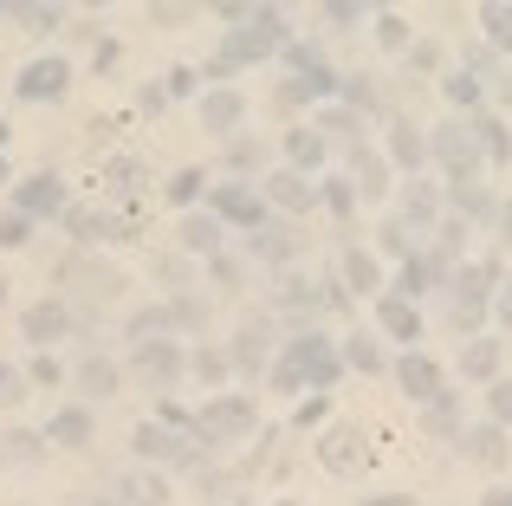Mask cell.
Listing matches in <instances>:
<instances>
[{
  "mask_svg": "<svg viewBox=\"0 0 512 506\" xmlns=\"http://www.w3.org/2000/svg\"><path fill=\"white\" fill-rule=\"evenodd\" d=\"M46 442H59V448H85V442H91V409H59V416L46 422Z\"/></svg>",
  "mask_w": 512,
  "mask_h": 506,
  "instance_id": "obj_21",
  "label": "cell"
},
{
  "mask_svg": "<svg viewBox=\"0 0 512 506\" xmlns=\"http://www.w3.org/2000/svg\"><path fill=\"white\" fill-rule=\"evenodd\" d=\"M78 390L98 403V396H117V364H104V357H85L78 364Z\"/></svg>",
  "mask_w": 512,
  "mask_h": 506,
  "instance_id": "obj_27",
  "label": "cell"
},
{
  "mask_svg": "<svg viewBox=\"0 0 512 506\" xmlns=\"http://www.w3.org/2000/svg\"><path fill=\"white\" fill-rule=\"evenodd\" d=\"M195 377L201 383H221L227 377V351H195Z\"/></svg>",
  "mask_w": 512,
  "mask_h": 506,
  "instance_id": "obj_39",
  "label": "cell"
},
{
  "mask_svg": "<svg viewBox=\"0 0 512 506\" xmlns=\"http://www.w3.org/2000/svg\"><path fill=\"white\" fill-rule=\"evenodd\" d=\"M454 208H461V215H493V195L480 189V182H454Z\"/></svg>",
  "mask_w": 512,
  "mask_h": 506,
  "instance_id": "obj_35",
  "label": "cell"
},
{
  "mask_svg": "<svg viewBox=\"0 0 512 506\" xmlns=\"http://www.w3.org/2000/svg\"><path fill=\"white\" fill-rule=\"evenodd\" d=\"M266 351H273V325H266V318H247V325H240V338H234V357H227V364L253 377V370L266 364Z\"/></svg>",
  "mask_w": 512,
  "mask_h": 506,
  "instance_id": "obj_14",
  "label": "cell"
},
{
  "mask_svg": "<svg viewBox=\"0 0 512 506\" xmlns=\"http://www.w3.org/2000/svg\"><path fill=\"white\" fill-rule=\"evenodd\" d=\"M350 189H357L363 202H383L389 195V163L376 150H363V143H357V156H350Z\"/></svg>",
  "mask_w": 512,
  "mask_h": 506,
  "instance_id": "obj_13",
  "label": "cell"
},
{
  "mask_svg": "<svg viewBox=\"0 0 512 506\" xmlns=\"http://www.w3.org/2000/svg\"><path fill=\"white\" fill-rule=\"evenodd\" d=\"M428 279H435V266L409 253V260H402V273H396V299H409V305H415V299L428 292Z\"/></svg>",
  "mask_w": 512,
  "mask_h": 506,
  "instance_id": "obj_30",
  "label": "cell"
},
{
  "mask_svg": "<svg viewBox=\"0 0 512 506\" xmlns=\"http://www.w3.org/2000/svg\"><path fill=\"white\" fill-rule=\"evenodd\" d=\"M376 46L409 52V20H402V13H383V20H376Z\"/></svg>",
  "mask_w": 512,
  "mask_h": 506,
  "instance_id": "obj_34",
  "label": "cell"
},
{
  "mask_svg": "<svg viewBox=\"0 0 512 506\" xmlns=\"http://www.w3.org/2000/svg\"><path fill=\"white\" fill-rule=\"evenodd\" d=\"M318 461H325L331 474H363V461H370V448H363V429H350V422H338V429L318 435Z\"/></svg>",
  "mask_w": 512,
  "mask_h": 506,
  "instance_id": "obj_6",
  "label": "cell"
},
{
  "mask_svg": "<svg viewBox=\"0 0 512 506\" xmlns=\"http://www.w3.org/2000/svg\"><path fill=\"white\" fill-rule=\"evenodd\" d=\"M318 202H325L331 215H350V208H357V189H350V176H331L325 189H318Z\"/></svg>",
  "mask_w": 512,
  "mask_h": 506,
  "instance_id": "obj_33",
  "label": "cell"
},
{
  "mask_svg": "<svg viewBox=\"0 0 512 506\" xmlns=\"http://www.w3.org/2000/svg\"><path fill=\"white\" fill-rule=\"evenodd\" d=\"M33 241V221L20 215V208H13V215H0V247H26Z\"/></svg>",
  "mask_w": 512,
  "mask_h": 506,
  "instance_id": "obj_36",
  "label": "cell"
},
{
  "mask_svg": "<svg viewBox=\"0 0 512 506\" xmlns=\"http://www.w3.org/2000/svg\"><path fill=\"white\" fill-rule=\"evenodd\" d=\"M389 163H396V169H409V176L428 163V137L409 124V117H396V124H389Z\"/></svg>",
  "mask_w": 512,
  "mask_h": 506,
  "instance_id": "obj_16",
  "label": "cell"
},
{
  "mask_svg": "<svg viewBox=\"0 0 512 506\" xmlns=\"http://www.w3.org/2000/svg\"><path fill=\"white\" fill-rule=\"evenodd\" d=\"M13 13L26 20V33H52V26L65 20V7H13Z\"/></svg>",
  "mask_w": 512,
  "mask_h": 506,
  "instance_id": "obj_37",
  "label": "cell"
},
{
  "mask_svg": "<svg viewBox=\"0 0 512 506\" xmlns=\"http://www.w3.org/2000/svg\"><path fill=\"white\" fill-rule=\"evenodd\" d=\"M461 442H467V455H474L480 468H506V455H512V448H506V429H500V422H480V429H467Z\"/></svg>",
  "mask_w": 512,
  "mask_h": 506,
  "instance_id": "obj_19",
  "label": "cell"
},
{
  "mask_svg": "<svg viewBox=\"0 0 512 506\" xmlns=\"http://www.w3.org/2000/svg\"><path fill=\"white\" fill-rule=\"evenodd\" d=\"M448 98H454V104H467V111H474V104H480V78L454 72V78H448Z\"/></svg>",
  "mask_w": 512,
  "mask_h": 506,
  "instance_id": "obj_40",
  "label": "cell"
},
{
  "mask_svg": "<svg viewBox=\"0 0 512 506\" xmlns=\"http://www.w3.org/2000/svg\"><path fill=\"white\" fill-rule=\"evenodd\" d=\"M461 370H467L474 383H493V377H500V338H474V344L461 351Z\"/></svg>",
  "mask_w": 512,
  "mask_h": 506,
  "instance_id": "obj_22",
  "label": "cell"
},
{
  "mask_svg": "<svg viewBox=\"0 0 512 506\" xmlns=\"http://www.w3.org/2000/svg\"><path fill=\"white\" fill-rule=\"evenodd\" d=\"M117 494H124L130 506H163L169 500V481H163V474H124Z\"/></svg>",
  "mask_w": 512,
  "mask_h": 506,
  "instance_id": "obj_26",
  "label": "cell"
},
{
  "mask_svg": "<svg viewBox=\"0 0 512 506\" xmlns=\"http://www.w3.org/2000/svg\"><path fill=\"white\" fill-rule=\"evenodd\" d=\"M396 383H402V396H415V403H441V396H448V390H441V364L422 357V351H409L396 364Z\"/></svg>",
  "mask_w": 512,
  "mask_h": 506,
  "instance_id": "obj_8",
  "label": "cell"
},
{
  "mask_svg": "<svg viewBox=\"0 0 512 506\" xmlns=\"http://www.w3.org/2000/svg\"><path fill=\"white\" fill-rule=\"evenodd\" d=\"M20 325H26V338H33V344H52V338H65V325H72V312H65L59 299H39L33 312L20 318Z\"/></svg>",
  "mask_w": 512,
  "mask_h": 506,
  "instance_id": "obj_20",
  "label": "cell"
},
{
  "mask_svg": "<svg viewBox=\"0 0 512 506\" xmlns=\"http://www.w3.org/2000/svg\"><path fill=\"white\" fill-rule=\"evenodd\" d=\"M435 59H441L435 46H409V72H435Z\"/></svg>",
  "mask_w": 512,
  "mask_h": 506,
  "instance_id": "obj_45",
  "label": "cell"
},
{
  "mask_svg": "<svg viewBox=\"0 0 512 506\" xmlns=\"http://www.w3.org/2000/svg\"><path fill=\"white\" fill-rule=\"evenodd\" d=\"M331 416V396H312V403H299V429H312V422Z\"/></svg>",
  "mask_w": 512,
  "mask_h": 506,
  "instance_id": "obj_43",
  "label": "cell"
},
{
  "mask_svg": "<svg viewBox=\"0 0 512 506\" xmlns=\"http://www.w3.org/2000/svg\"><path fill=\"white\" fill-rule=\"evenodd\" d=\"M59 377H65V370L52 364V357H39V364H33V383H59Z\"/></svg>",
  "mask_w": 512,
  "mask_h": 506,
  "instance_id": "obj_48",
  "label": "cell"
},
{
  "mask_svg": "<svg viewBox=\"0 0 512 506\" xmlns=\"http://www.w3.org/2000/svg\"><path fill=\"white\" fill-rule=\"evenodd\" d=\"M493 312H500V325H506V331H512V286H506V292H500V299H493Z\"/></svg>",
  "mask_w": 512,
  "mask_h": 506,
  "instance_id": "obj_50",
  "label": "cell"
},
{
  "mask_svg": "<svg viewBox=\"0 0 512 506\" xmlns=\"http://www.w3.org/2000/svg\"><path fill=\"white\" fill-rule=\"evenodd\" d=\"M137 176H143L137 163H111V189H137Z\"/></svg>",
  "mask_w": 512,
  "mask_h": 506,
  "instance_id": "obj_46",
  "label": "cell"
},
{
  "mask_svg": "<svg viewBox=\"0 0 512 506\" xmlns=\"http://www.w3.org/2000/svg\"><path fill=\"white\" fill-rule=\"evenodd\" d=\"M201 124H208L214 137L240 130V124H247V98H240V91H221V85H214L208 98H201Z\"/></svg>",
  "mask_w": 512,
  "mask_h": 506,
  "instance_id": "obj_12",
  "label": "cell"
},
{
  "mask_svg": "<svg viewBox=\"0 0 512 506\" xmlns=\"http://www.w3.org/2000/svg\"><path fill=\"white\" fill-rule=\"evenodd\" d=\"M279 46H286V20H279V7H253L247 26H234V33H227L221 59L227 65H247V59H266V52H279Z\"/></svg>",
  "mask_w": 512,
  "mask_h": 506,
  "instance_id": "obj_3",
  "label": "cell"
},
{
  "mask_svg": "<svg viewBox=\"0 0 512 506\" xmlns=\"http://www.w3.org/2000/svg\"><path fill=\"white\" fill-rule=\"evenodd\" d=\"M260 429V403L253 396H208L195 416V435L201 442H240V435Z\"/></svg>",
  "mask_w": 512,
  "mask_h": 506,
  "instance_id": "obj_2",
  "label": "cell"
},
{
  "mask_svg": "<svg viewBox=\"0 0 512 506\" xmlns=\"http://www.w3.org/2000/svg\"><path fill=\"white\" fill-rule=\"evenodd\" d=\"M266 202L273 208H286V215H305V208L318 202V189H312V176H299V169H273V176H266Z\"/></svg>",
  "mask_w": 512,
  "mask_h": 506,
  "instance_id": "obj_9",
  "label": "cell"
},
{
  "mask_svg": "<svg viewBox=\"0 0 512 506\" xmlns=\"http://www.w3.org/2000/svg\"><path fill=\"white\" fill-rule=\"evenodd\" d=\"M208 215L214 221H240V228H260L266 221V195L247 189V182H214L208 189Z\"/></svg>",
  "mask_w": 512,
  "mask_h": 506,
  "instance_id": "obj_5",
  "label": "cell"
},
{
  "mask_svg": "<svg viewBox=\"0 0 512 506\" xmlns=\"http://www.w3.org/2000/svg\"><path fill=\"white\" fill-rule=\"evenodd\" d=\"M0 182H7V156H0Z\"/></svg>",
  "mask_w": 512,
  "mask_h": 506,
  "instance_id": "obj_53",
  "label": "cell"
},
{
  "mask_svg": "<svg viewBox=\"0 0 512 506\" xmlns=\"http://www.w3.org/2000/svg\"><path fill=\"white\" fill-rule=\"evenodd\" d=\"M344 104H376V85H370V78H350V85H344Z\"/></svg>",
  "mask_w": 512,
  "mask_h": 506,
  "instance_id": "obj_44",
  "label": "cell"
},
{
  "mask_svg": "<svg viewBox=\"0 0 512 506\" xmlns=\"http://www.w3.org/2000/svg\"><path fill=\"white\" fill-rule=\"evenodd\" d=\"M435 189H428V182H409V195H402V221H415V228H428V221H435Z\"/></svg>",
  "mask_w": 512,
  "mask_h": 506,
  "instance_id": "obj_31",
  "label": "cell"
},
{
  "mask_svg": "<svg viewBox=\"0 0 512 506\" xmlns=\"http://www.w3.org/2000/svg\"><path fill=\"white\" fill-rule=\"evenodd\" d=\"M182 364H188V357H182V344H175V338H163V344H137V377L150 383V390H169V383L182 377Z\"/></svg>",
  "mask_w": 512,
  "mask_h": 506,
  "instance_id": "obj_7",
  "label": "cell"
},
{
  "mask_svg": "<svg viewBox=\"0 0 512 506\" xmlns=\"http://www.w3.org/2000/svg\"><path fill=\"white\" fill-rule=\"evenodd\" d=\"M253 260H273V266L299 260V228L292 221H260L253 228Z\"/></svg>",
  "mask_w": 512,
  "mask_h": 506,
  "instance_id": "obj_11",
  "label": "cell"
},
{
  "mask_svg": "<svg viewBox=\"0 0 512 506\" xmlns=\"http://www.w3.org/2000/svg\"><path fill=\"white\" fill-rule=\"evenodd\" d=\"M493 422H500V429H512V383H493Z\"/></svg>",
  "mask_w": 512,
  "mask_h": 506,
  "instance_id": "obj_42",
  "label": "cell"
},
{
  "mask_svg": "<svg viewBox=\"0 0 512 506\" xmlns=\"http://www.w3.org/2000/svg\"><path fill=\"white\" fill-rule=\"evenodd\" d=\"M65 208V189H59V176H26L20 182V215L33 221V215H59Z\"/></svg>",
  "mask_w": 512,
  "mask_h": 506,
  "instance_id": "obj_18",
  "label": "cell"
},
{
  "mask_svg": "<svg viewBox=\"0 0 512 506\" xmlns=\"http://www.w3.org/2000/svg\"><path fill=\"white\" fill-rule=\"evenodd\" d=\"M500 228H506V247H512V208H500Z\"/></svg>",
  "mask_w": 512,
  "mask_h": 506,
  "instance_id": "obj_51",
  "label": "cell"
},
{
  "mask_svg": "<svg viewBox=\"0 0 512 506\" xmlns=\"http://www.w3.org/2000/svg\"><path fill=\"white\" fill-rule=\"evenodd\" d=\"M318 163H325V137H318V130H292L286 137V169L305 176V169H318Z\"/></svg>",
  "mask_w": 512,
  "mask_h": 506,
  "instance_id": "obj_24",
  "label": "cell"
},
{
  "mask_svg": "<svg viewBox=\"0 0 512 506\" xmlns=\"http://www.w3.org/2000/svg\"><path fill=\"white\" fill-rule=\"evenodd\" d=\"M13 396H20V377H13V370L0 364V403H13Z\"/></svg>",
  "mask_w": 512,
  "mask_h": 506,
  "instance_id": "obj_49",
  "label": "cell"
},
{
  "mask_svg": "<svg viewBox=\"0 0 512 506\" xmlns=\"http://www.w3.org/2000/svg\"><path fill=\"white\" fill-rule=\"evenodd\" d=\"M318 124H325L331 137H344V143H357V137H363V130H357V117H350V111H325Z\"/></svg>",
  "mask_w": 512,
  "mask_h": 506,
  "instance_id": "obj_41",
  "label": "cell"
},
{
  "mask_svg": "<svg viewBox=\"0 0 512 506\" xmlns=\"http://www.w3.org/2000/svg\"><path fill=\"white\" fill-rule=\"evenodd\" d=\"M376 325H383L389 338H402V344L422 338V312H415L409 299H396V292H389V299H376Z\"/></svg>",
  "mask_w": 512,
  "mask_h": 506,
  "instance_id": "obj_17",
  "label": "cell"
},
{
  "mask_svg": "<svg viewBox=\"0 0 512 506\" xmlns=\"http://www.w3.org/2000/svg\"><path fill=\"white\" fill-rule=\"evenodd\" d=\"M163 91H169V98H182V91H195V72H188V65H175V72H169V85H163Z\"/></svg>",
  "mask_w": 512,
  "mask_h": 506,
  "instance_id": "obj_47",
  "label": "cell"
},
{
  "mask_svg": "<svg viewBox=\"0 0 512 506\" xmlns=\"http://www.w3.org/2000/svg\"><path fill=\"white\" fill-rule=\"evenodd\" d=\"M428 156H441V169H448L454 182H480V137H474V124H435Z\"/></svg>",
  "mask_w": 512,
  "mask_h": 506,
  "instance_id": "obj_4",
  "label": "cell"
},
{
  "mask_svg": "<svg viewBox=\"0 0 512 506\" xmlns=\"http://www.w3.org/2000/svg\"><path fill=\"white\" fill-rule=\"evenodd\" d=\"M169 331H175V312H169V305H150V312L130 318V338H137V344H163Z\"/></svg>",
  "mask_w": 512,
  "mask_h": 506,
  "instance_id": "obj_28",
  "label": "cell"
},
{
  "mask_svg": "<svg viewBox=\"0 0 512 506\" xmlns=\"http://www.w3.org/2000/svg\"><path fill=\"white\" fill-rule=\"evenodd\" d=\"M65 85H72V65H65V59H33V65H26V72H20V98H65Z\"/></svg>",
  "mask_w": 512,
  "mask_h": 506,
  "instance_id": "obj_10",
  "label": "cell"
},
{
  "mask_svg": "<svg viewBox=\"0 0 512 506\" xmlns=\"http://www.w3.org/2000/svg\"><path fill=\"white\" fill-rule=\"evenodd\" d=\"M201 189H208V176H201V169H175L169 176V202H201Z\"/></svg>",
  "mask_w": 512,
  "mask_h": 506,
  "instance_id": "obj_32",
  "label": "cell"
},
{
  "mask_svg": "<svg viewBox=\"0 0 512 506\" xmlns=\"http://www.w3.org/2000/svg\"><path fill=\"white\" fill-rule=\"evenodd\" d=\"M344 286L350 292H376V286H383V266H376L363 247H344Z\"/></svg>",
  "mask_w": 512,
  "mask_h": 506,
  "instance_id": "obj_25",
  "label": "cell"
},
{
  "mask_svg": "<svg viewBox=\"0 0 512 506\" xmlns=\"http://www.w3.org/2000/svg\"><path fill=\"white\" fill-rule=\"evenodd\" d=\"M487 506H512V494H487Z\"/></svg>",
  "mask_w": 512,
  "mask_h": 506,
  "instance_id": "obj_52",
  "label": "cell"
},
{
  "mask_svg": "<svg viewBox=\"0 0 512 506\" xmlns=\"http://www.w3.org/2000/svg\"><path fill=\"white\" fill-rule=\"evenodd\" d=\"M130 448H137L143 461H188V442H175L163 422H137V429H130Z\"/></svg>",
  "mask_w": 512,
  "mask_h": 506,
  "instance_id": "obj_15",
  "label": "cell"
},
{
  "mask_svg": "<svg viewBox=\"0 0 512 506\" xmlns=\"http://www.w3.org/2000/svg\"><path fill=\"white\" fill-rule=\"evenodd\" d=\"M0 299H7V279H0Z\"/></svg>",
  "mask_w": 512,
  "mask_h": 506,
  "instance_id": "obj_54",
  "label": "cell"
},
{
  "mask_svg": "<svg viewBox=\"0 0 512 506\" xmlns=\"http://www.w3.org/2000/svg\"><path fill=\"white\" fill-rule=\"evenodd\" d=\"M344 364H357V370H383V351H376L370 338H350V344H344Z\"/></svg>",
  "mask_w": 512,
  "mask_h": 506,
  "instance_id": "obj_38",
  "label": "cell"
},
{
  "mask_svg": "<svg viewBox=\"0 0 512 506\" xmlns=\"http://www.w3.org/2000/svg\"><path fill=\"white\" fill-rule=\"evenodd\" d=\"M182 253H208L214 260V253H221V221L214 215H188L182 221Z\"/></svg>",
  "mask_w": 512,
  "mask_h": 506,
  "instance_id": "obj_23",
  "label": "cell"
},
{
  "mask_svg": "<svg viewBox=\"0 0 512 506\" xmlns=\"http://www.w3.org/2000/svg\"><path fill=\"white\" fill-rule=\"evenodd\" d=\"M480 26H487V39L500 52H512V0H487V7H480Z\"/></svg>",
  "mask_w": 512,
  "mask_h": 506,
  "instance_id": "obj_29",
  "label": "cell"
},
{
  "mask_svg": "<svg viewBox=\"0 0 512 506\" xmlns=\"http://www.w3.org/2000/svg\"><path fill=\"white\" fill-rule=\"evenodd\" d=\"M338 351H331V338H318V331H305V338H292L286 344V357H279L273 364V383L279 390H305V383H312L318 396L331 390V383H338Z\"/></svg>",
  "mask_w": 512,
  "mask_h": 506,
  "instance_id": "obj_1",
  "label": "cell"
}]
</instances>
